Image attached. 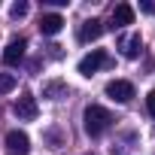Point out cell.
Instances as JSON below:
<instances>
[{"label": "cell", "instance_id": "13", "mask_svg": "<svg viewBox=\"0 0 155 155\" xmlns=\"http://www.w3.org/2000/svg\"><path fill=\"white\" fill-rule=\"evenodd\" d=\"M12 88H15V79L9 73H3V76H0V91H12Z\"/></svg>", "mask_w": 155, "mask_h": 155}, {"label": "cell", "instance_id": "3", "mask_svg": "<svg viewBox=\"0 0 155 155\" xmlns=\"http://www.w3.org/2000/svg\"><path fill=\"white\" fill-rule=\"evenodd\" d=\"M12 113L18 116V122H34V119H37V113H40V110H37V97L25 91V94L12 104Z\"/></svg>", "mask_w": 155, "mask_h": 155}, {"label": "cell", "instance_id": "7", "mask_svg": "<svg viewBox=\"0 0 155 155\" xmlns=\"http://www.w3.org/2000/svg\"><path fill=\"white\" fill-rule=\"evenodd\" d=\"M125 25H134V6H131V3H119V6L113 9V15H110V28H113V31H119V28H125Z\"/></svg>", "mask_w": 155, "mask_h": 155}, {"label": "cell", "instance_id": "11", "mask_svg": "<svg viewBox=\"0 0 155 155\" xmlns=\"http://www.w3.org/2000/svg\"><path fill=\"white\" fill-rule=\"evenodd\" d=\"M43 97L61 101V97H67V85H64V82H49V85H43Z\"/></svg>", "mask_w": 155, "mask_h": 155}, {"label": "cell", "instance_id": "6", "mask_svg": "<svg viewBox=\"0 0 155 155\" xmlns=\"http://www.w3.org/2000/svg\"><path fill=\"white\" fill-rule=\"evenodd\" d=\"M25 49H28V40H25V37L9 40V46L3 49V64H6V67H15V64L25 58Z\"/></svg>", "mask_w": 155, "mask_h": 155}, {"label": "cell", "instance_id": "5", "mask_svg": "<svg viewBox=\"0 0 155 155\" xmlns=\"http://www.w3.org/2000/svg\"><path fill=\"white\" fill-rule=\"evenodd\" d=\"M6 152L9 155H28L31 152V137L25 131H9L6 134Z\"/></svg>", "mask_w": 155, "mask_h": 155}, {"label": "cell", "instance_id": "8", "mask_svg": "<svg viewBox=\"0 0 155 155\" xmlns=\"http://www.w3.org/2000/svg\"><path fill=\"white\" fill-rule=\"evenodd\" d=\"M119 49L125 58H140V49H143V37L140 34H131V37H122L119 40Z\"/></svg>", "mask_w": 155, "mask_h": 155}, {"label": "cell", "instance_id": "14", "mask_svg": "<svg viewBox=\"0 0 155 155\" xmlns=\"http://www.w3.org/2000/svg\"><path fill=\"white\" fill-rule=\"evenodd\" d=\"M146 110H149V116H155V88H152L149 97H146Z\"/></svg>", "mask_w": 155, "mask_h": 155}, {"label": "cell", "instance_id": "9", "mask_svg": "<svg viewBox=\"0 0 155 155\" xmlns=\"http://www.w3.org/2000/svg\"><path fill=\"white\" fill-rule=\"evenodd\" d=\"M61 28H64V18H61L58 12H46V15H40V31H43L46 37H55Z\"/></svg>", "mask_w": 155, "mask_h": 155}, {"label": "cell", "instance_id": "10", "mask_svg": "<svg viewBox=\"0 0 155 155\" xmlns=\"http://www.w3.org/2000/svg\"><path fill=\"white\" fill-rule=\"evenodd\" d=\"M104 34V25L97 21V18H88L82 28H79V43H91V40H97Z\"/></svg>", "mask_w": 155, "mask_h": 155}, {"label": "cell", "instance_id": "12", "mask_svg": "<svg viewBox=\"0 0 155 155\" xmlns=\"http://www.w3.org/2000/svg\"><path fill=\"white\" fill-rule=\"evenodd\" d=\"M25 15H28V3H25V0L12 3V18H25Z\"/></svg>", "mask_w": 155, "mask_h": 155}, {"label": "cell", "instance_id": "4", "mask_svg": "<svg viewBox=\"0 0 155 155\" xmlns=\"http://www.w3.org/2000/svg\"><path fill=\"white\" fill-rule=\"evenodd\" d=\"M107 97H113L119 104H128L134 97V85L128 79H113V82H107Z\"/></svg>", "mask_w": 155, "mask_h": 155}, {"label": "cell", "instance_id": "1", "mask_svg": "<svg viewBox=\"0 0 155 155\" xmlns=\"http://www.w3.org/2000/svg\"><path fill=\"white\" fill-rule=\"evenodd\" d=\"M85 134L88 137H101L110 125H113V113L107 110V107H97V104H91V107H85Z\"/></svg>", "mask_w": 155, "mask_h": 155}, {"label": "cell", "instance_id": "2", "mask_svg": "<svg viewBox=\"0 0 155 155\" xmlns=\"http://www.w3.org/2000/svg\"><path fill=\"white\" fill-rule=\"evenodd\" d=\"M110 64H113V58H110L104 49H91V52L79 61V73H82V76H94L101 67H110Z\"/></svg>", "mask_w": 155, "mask_h": 155}, {"label": "cell", "instance_id": "15", "mask_svg": "<svg viewBox=\"0 0 155 155\" xmlns=\"http://www.w3.org/2000/svg\"><path fill=\"white\" fill-rule=\"evenodd\" d=\"M85 155H91V152H85Z\"/></svg>", "mask_w": 155, "mask_h": 155}]
</instances>
